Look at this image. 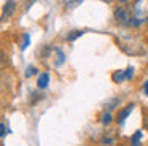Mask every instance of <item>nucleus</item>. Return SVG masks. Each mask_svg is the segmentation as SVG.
I'll use <instances>...</instances> for the list:
<instances>
[{
	"label": "nucleus",
	"mask_w": 148,
	"mask_h": 146,
	"mask_svg": "<svg viewBox=\"0 0 148 146\" xmlns=\"http://www.w3.org/2000/svg\"><path fill=\"white\" fill-rule=\"evenodd\" d=\"M113 18L118 22L119 25H129V19H131V13H129V8L124 5H119L115 8L113 11Z\"/></svg>",
	"instance_id": "obj_1"
},
{
	"label": "nucleus",
	"mask_w": 148,
	"mask_h": 146,
	"mask_svg": "<svg viewBox=\"0 0 148 146\" xmlns=\"http://www.w3.org/2000/svg\"><path fill=\"white\" fill-rule=\"evenodd\" d=\"M134 106H135V103H127V105H126V106H124V108H123V110L118 113V116H116V122H118L119 126H121V124L124 122L126 119H127V116L132 113Z\"/></svg>",
	"instance_id": "obj_2"
},
{
	"label": "nucleus",
	"mask_w": 148,
	"mask_h": 146,
	"mask_svg": "<svg viewBox=\"0 0 148 146\" xmlns=\"http://www.w3.org/2000/svg\"><path fill=\"white\" fill-rule=\"evenodd\" d=\"M14 10H16V3L13 2V0H7V3H5L3 6V13H2V21H7L8 18H11L14 13Z\"/></svg>",
	"instance_id": "obj_3"
},
{
	"label": "nucleus",
	"mask_w": 148,
	"mask_h": 146,
	"mask_svg": "<svg viewBox=\"0 0 148 146\" xmlns=\"http://www.w3.org/2000/svg\"><path fill=\"white\" fill-rule=\"evenodd\" d=\"M100 145H102V146H115L116 145L115 132H105V133H103V136L100 138Z\"/></svg>",
	"instance_id": "obj_4"
},
{
	"label": "nucleus",
	"mask_w": 148,
	"mask_h": 146,
	"mask_svg": "<svg viewBox=\"0 0 148 146\" xmlns=\"http://www.w3.org/2000/svg\"><path fill=\"white\" fill-rule=\"evenodd\" d=\"M99 121H100V124H102V126H110V124L115 121V117H113L112 111L105 110V111H102V114L99 116Z\"/></svg>",
	"instance_id": "obj_5"
},
{
	"label": "nucleus",
	"mask_w": 148,
	"mask_h": 146,
	"mask_svg": "<svg viewBox=\"0 0 148 146\" xmlns=\"http://www.w3.org/2000/svg\"><path fill=\"white\" fill-rule=\"evenodd\" d=\"M48 84H49V73L43 72L42 75L38 76V79H37V86H38V89H46Z\"/></svg>",
	"instance_id": "obj_6"
},
{
	"label": "nucleus",
	"mask_w": 148,
	"mask_h": 146,
	"mask_svg": "<svg viewBox=\"0 0 148 146\" xmlns=\"http://www.w3.org/2000/svg\"><path fill=\"white\" fill-rule=\"evenodd\" d=\"M112 79H113V83H116V84H121L123 81H126V73H124V70H116V72H113Z\"/></svg>",
	"instance_id": "obj_7"
},
{
	"label": "nucleus",
	"mask_w": 148,
	"mask_h": 146,
	"mask_svg": "<svg viewBox=\"0 0 148 146\" xmlns=\"http://www.w3.org/2000/svg\"><path fill=\"white\" fill-rule=\"evenodd\" d=\"M142 135H143V133H142V130H137V132L131 136V146H142V143H140Z\"/></svg>",
	"instance_id": "obj_8"
},
{
	"label": "nucleus",
	"mask_w": 148,
	"mask_h": 146,
	"mask_svg": "<svg viewBox=\"0 0 148 146\" xmlns=\"http://www.w3.org/2000/svg\"><path fill=\"white\" fill-rule=\"evenodd\" d=\"M8 65V56L5 51H0V70H5Z\"/></svg>",
	"instance_id": "obj_9"
},
{
	"label": "nucleus",
	"mask_w": 148,
	"mask_h": 146,
	"mask_svg": "<svg viewBox=\"0 0 148 146\" xmlns=\"http://www.w3.org/2000/svg\"><path fill=\"white\" fill-rule=\"evenodd\" d=\"M119 106V98L118 97H115V98H112V100L108 102V103L105 105V108L108 111H112V110H115V108H118Z\"/></svg>",
	"instance_id": "obj_10"
},
{
	"label": "nucleus",
	"mask_w": 148,
	"mask_h": 146,
	"mask_svg": "<svg viewBox=\"0 0 148 146\" xmlns=\"http://www.w3.org/2000/svg\"><path fill=\"white\" fill-rule=\"evenodd\" d=\"M83 33H84V30H72L70 33L67 35V40L69 41H73V40H77L78 37H81Z\"/></svg>",
	"instance_id": "obj_11"
},
{
	"label": "nucleus",
	"mask_w": 148,
	"mask_h": 146,
	"mask_svg": "<svg viewBox=\"0 0 148 146\" xmlns=\"http://www.w3.org/2000/svg\"><path fill=\"white\" fill-rule=\"evenodd\" d=\"M142 22H143V19L137 18V16H131V19H129V25H131V27H138Z\"/></svg>",
	"instance_id": "obj_12"
},
{
	"label": "nucleus",
	"mask_w": 148,
	"mask_h": 146,
	"mask_svg": "<svg viewBox=\"0 0 148 146\" xmlns=\"http://www.w3.org/2000/svg\"><path fill=\"white\" fill-rule=\"evenodd\" d=\"M30 44V35L29 33H24L23 35V44H21V49H27V46Z\"/></svg>",
	"instance_id": "obj_13"
},
{
	"label": "nucleus",
	"mask_w": 148,
	"mask_h": 146,
	"mask_svg": "<svg viewBox=\"0 0 148 146\" xmlns=\"http://www.w3.org/2000/svg\"><path fill=\"white\" fill-rule=\"evenodd\" d=\"M64 60H65V56H64V53L59 49V51H58V59H56V67L62 65V63H64Z\"/></svg>",
	"instance_id": "obj_14"
},
{
	"label": "nucleus",
	"mask_w": 148,
	"mask_h": 146,
	"mask_svg": "<svg viewBox=\"0 0 148 146\" xmlns=\"http://www.w3.org/2000/svg\"><path fill=\"white\" fill-rule=\"evenodd\" d=\"M81 2H83V0H67V2H65V6H67V8H75V6H78Z\"/></svg>",
	"instance_id": "obj_15"
},
{
	"label": "nucleus",
	"mask_w": 148,
	"mask_h": 146,
	"mask_svg": "<svg viewBox=\"0 0 148 146\" xmlns=\"http://www.w3.org/2000/svg\"><path fill=\"white\" fill-rule=\"evenodd\" d=\"M32 75H37V68H35V67H32V65H29V67H27V72H26V76H27V78H30Z\"/></svg>",
	"instance_id": "obj_16"
},
{
	"label": "nucleus",
	"mask_w": 148,
	"mask_h": 146,
	"mask_svg": "<svg viewBox=\"0 0 148 146\" xmlns=\"http://www.w3.org/2000/svg\"><path fill=\"white\" fill-rule=\"evenodd\" d=\"M126 73V79H132V76H134V68L132 67H127V68L124 70Z\"/></svg>",
	"instance_id": "obj_17"
},
{
	"label": "nucleus",
	"mask_w": 148,
	"mask_h": 146,
	"mask_svg": "<svg viewBox=\"0 0 148 146\" xmlns=\"http://www.w3.org/2000/svg\"><path fill=\"white\" fill-rule=\"evenodd\" d=\"M7 135V126L3 122H0V138H3Z\"/></svg>",
	"instance_id": "obj_18"
},
{
	"label": "nucleus",
	"mask_w": 148,
	"mask_h": 146,
	"mask_svg": "<svg viewBox=\"0 0 148 146\" xmlns=\"http://www.w3.org/2000/svg\"><path fill=\"white\" fill-rule=\"evenodd\" d=\"M143 91H145V94L148 95V81H145V84H143Z\"/></svg>",
	"instance_id": "obj_19"
},
{
	"label": "nucleus",
	"mask_w": 148,
	"mask_h": 146,
	"mask_svg": "<svg viewBox=\"0 0 148 146\" xmlns=\"http://www.w3.org/2000/svg\"><path fill=\"white\" fill-rule=\"evenodd\" d=\"M118 2H119V3H123V5H124V3H127L129 0H118Z\"/></svg>",
	"instance_id": "obj_20"
},
{
	"label": "nucleus",
	"mask_w": 148,
	"mask_h": 146,
	"mask_svg": "<svg viewBox=\"0 0 148 146\" xmlns=\"http://www.w3.org/2000/svg\"><path fill=\"white\" fill-rule=\"evenodd\" d=\"M102 2H108V0H102Z\"/></svg>",
	"instance_id": "obj_21"
}]
</instances>
